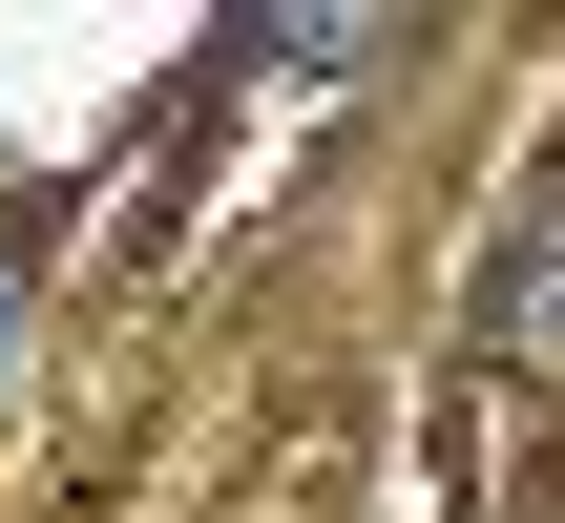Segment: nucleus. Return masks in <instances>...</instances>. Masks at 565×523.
<instances>
[{"mask_svg": "<svg viewBox=\"0 0 565 523\" xmlns=\"http://www.w3.org/2000/svg\"><path fill=\"white\" fill-rule=\"evenodd\" d=\"M482 356H545V377H565V189L524 210V252L482 273Z\"/></svg>", "mask_w": 565, "mask_h": 523, "instance_id": "1", "label": "nucleus"}, {"mask_svg": "<svg viewBox=\"0 0 565 523\" xmlns=\"http://www.w3.org/2000/svg\"><path fill=\"white\" fill-rule=\"evenodd\" d=\"M0 356H21V273H0Z\"/></svg>", "mask_w": 565, "mask_h": 523, "instance_id": "2", "label": "nucleus"}]
</instances>
